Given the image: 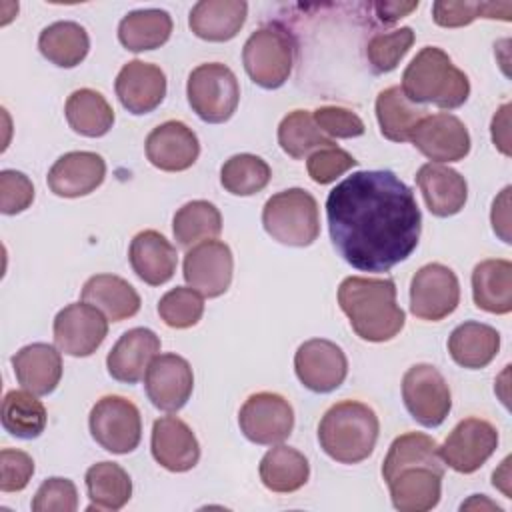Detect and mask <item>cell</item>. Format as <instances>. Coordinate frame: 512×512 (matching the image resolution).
<instances>
[{
	"instance_id": "6da1fadb",
	"label": "cell",
	"mask_w": 512,
	"mask_h": 512,
	"mask_svg": "<svg viewBox=\"0 0 512 512\" xmlns=\"http://www.w3.org/2000/svg\"><path fill=\"white\" fill-rule=\"evenodd\" d=\"M330 240L356 270L388 272L418 246L422 214L414 192L392 170H360L326 198Z\"/></svg>"
},
{
	"instance_id": "7a4b0ae2",
	"label": "cell",
	"mask_w": 512,
	"mask_h": 512,
	"mask_svg": "<svg viewBox=\"0 0 512 512\" xmlns=\"http://www.w3.org/2000/svg\"><path fill=\"white\" fill-rule=\"evenodd\" d=\"M444 460L438 442L422 432L394 438L382 462V478L400 512H426L440 502Z\"/></svg>"
},
{
	"instance_id": "3957f363",
	"label": "cell",
	"mask_w": 512,
	"mask_h": 512,
	"mask_svg": "<svg viewBox=\"0 0 512 512\" xmlns=\"http://www.w3.org/2000/svg\"><path fill=\"white\" fill-rule=\"evenodd\" d=\"M338 304L356 336L366 342H388L404 328L406 314L390 278L348 276L338 286Z\"/></svg>"
},
{
	"instance_id": "277c9868",
	"label": "cell",
	"mask_w": 512,
	"mask_h": 512,
	"mask_svg": "<svg viewBox=\"0 0 512 512\" xmlns=\"http://www.w3.org/2000/svg\"><path fill=\"white\" fill-rule=\"evenodd\" d=\"M400 88L410 102L434 104L444 110L462 106L470 96L468 76L438 46H424L410 60Z\"/></svg>"
},
{
	"instance_id": "5b68a950",
	"label": "cell",
	"mask_w": 512,
	"mask_h": 512,
	"mask_svg": "<svg viewBox=\"0 0 512 512\" xmlns=\"http://www.w3.org/2000/svg\"><path fill=\"white\" fill-rule=\"evenodd\" d=\"M376 412L358 400H342L330 406L318 424L320 448L340 464L366 460L378 440Z\"/></svg>"
},
{
	"instance_id": "8992f818",
	"label": "cell",
	"mask_w": 512,
	"mask_h": 512,
	"mask_svg": "<svg viewBox=\"0 0 512 512\" xmlns=\"http://www.w3.org/2000/svg\"><path fill=\"white\" fill-rule=\"evenodd\" d=\"M268 236L286 246H310L320 234L316 198L304 188H288L270 196L262 208Z\"/></svg>"
},
{
	"instance_id": "52a82bcc",
	"label": "cell",
	"mask_w": 512,
	"mask_h": 512,
	"mask_svg": "<svg viewBox=\"0 0 512 512\" xmlns=\"http://www.w3.org/2000/svg\"><path fill=\"white\" fill-rule=\"evenodd\" d=\"M242 62L254 84L266 90L280 88L292 72L294 40L276 24L262 26L246 40L242 48Z\"/></svg>"
},
{
	"instance_id": "ba28073f",
	"label": "cell",
	"mask_w": 512,
	"mask_h": 512,
	"mask_svg": "<svg viewBox=\"0 0 512 512\" xmlns=\"http://www.w3.org/2000/svg\"><path fill=\"white\" fill-rule=\"evenodd\" d=\"M190 108L208 124L226 122L238 108L240 84L234 72L220 64L208 62L196 66L186 82Z\"/></svg>"
},
{
	"instance_id": "9c48e42d",
	"label": "cell",
	"mask_w": 512,
	"mask_h": 512,
	"mask_svg": "<svg viewBox=\"0 0 512 512\" xmlns=\"http://www.w3.org/2000/svg\"><path fill=\"white\" fill-rule=\"evenodd\" d=\"M92 438L112 454H128L142 438V418L134 402L124 396H102L90 410Z\"/></svg>"
},
{
	"instance_id": "30bf717a",
	"label": "cell",
	"mask_w": 512,
	"mask_h": 512,
	"mask_svg": "<svg viewBox=\"0 0 512 512\" xmlns=\"http://www.w3.org/2000/svg\"><path fill=\"white\" fill-rule=\"evenodd\" d=\"M402 400L410 416L426 426H440L452 408L450 388L432 364H414L402 378Z\"/></svg>"
},
{
	"instance_id": "8fae6325",
	"label": "cell",
	"mask_w": 512,
	"mask_h": 512,
	"mask_svg": "<svg viewBox=\"0 0 512 512\" xmlns=\"http://www.w3.org/2000/svg\"><path fill=\"white\" fill-rule=\"evenodd\" d=\"M238 424L250 442L274 446L290 436L294 428V410L290 402L276 392H256L242 404Z\"/></svg>"
},
{
	"instance_id": "7c38bea8",
	"label": "cell",
	"mask_w": 512,
	"mask_h": 512,
	"mask_svg": "<svg viewBox=\"0 0 512 512\" xmlns=\"http://www.w3.org/2000/svg\"><path fill=\"white\" fill-rule=\"evenodd\" d=\"M460 302V284L452 268L430 262L424 264L410 282V312L428 322L450 316Z\"/></svg>"
},
{
	"instance_id": "4fadbf2b",
	"label": "cell",
	"mask_w": 512,
	"mask_h": 512,
	"mask_svg": "<svg viewBox=\"0 0 512 512\" xmlns=\"http://www.w3.org/2000/svg\"><path fill=\"white\" fill-rule=\"evenodd\" d=\"M54 342L60 352L84 358L94 354L108 334L106 316L88 302L64 306L54 318Z\"/></svg>"
},
{
	"instance_id": "5bb4252c",
	"label": "cell",
	"mask_w": 512,
	"mask_h": 512,
	"mask_svg": "<svg viewBox=\"0 0 512 512\" xmlns=\"http://www.w3.org/2000/svg\"><path fill=\"white\" fill-rule=\"evenodd\" d=\"M498 448V430L484 418H464L446 436L440 456L460 474L476 472Z\"/></svg>"
},
{
	"instance_id": "9a60e30c",
	"label": "cell",
	"mask_w": 512,
	"mask_h": 512,
	"mask_svg": "<svg viewBox=\"0 0 512 512\" xmlns=\"http://www.w3.org/2000/svg\"><path fill=\"white\" fill-rule=\"evenodd\" d=\"M294 370L302 386L312 392L326 394L344 382L348 374V360L336 342L312 338L298 346L294 354Z\"/></svg>"
},
{
	"instance_id": "2e32d148",
	"label": "cell",
	"mask_w": 512,
	"mask_h": 512,
	"mask_svg": "<svg viewBox=\"0 0 512 512\" xmlns=\"http://www.w3.org/2000/svg\"><path fill=\"white\" fill-rule=\"evenodd\" d=\"M182 270L188 286L202 296H222L232 282V250L220 240H204L186 252Z\"/></svg>"
},
{
	"instance_id": "e0dca14e",
	"label": "cell",
	"mask_w": 512,
	"mask_h": 512,
	"mask_svg": "<svg viewBox=\"0 0 512 512\" xmlns=\"http://www.w3.org/2000/svg\"><path fill=\"white\" fill-rule=\"evenodd\" d=\"M410 142L434 164L458 162L470 152V134L464 122L448 112L426 114L416 124Z\"/></svg>"
},
{
	"instance_id": "ac0fdd59",
	"label": "cell",
	"mask_w": 512,
	"mask_h": 512,
	"mask_svg": "<svg viewBox=\"0 0 512 512\" xmlns=\"http://www.w3.org/2000/svg\"><path fill=\"white\" fill-rule=\"evenodd\" d=\"M144 388L148 400L164 412H178L192 396L194 374L186 358L178 354H158L150 362Z\"/></svg>"
},
{
	"instance_id": "d6986e66",
	"label": "cell",
	"mask_w": 512,
	"mask_h": 512,
	"mask_svg": "<svg viewBox=\"0 0 512 512\" xmlns=\"http://www.w3.org/2000/svg\"><path fill=\"white\" fill-rule=\"evenodd\" d=\"M114 90L120 104L130 114H148L156 110L166 96V76L156 64L130 60L120 68Z\"/></svg>"
},
{
	"instance_id": "ffe728a7",
	"label": "cell",
	"mask_w": 512,
	"mask_h": 512,
	"mask_svg": "<svg viewBox=\"0 0 512 512\" xmlns=\"http://www.w3.org/2000/svg\"><path fill=\"white\" fill-rule=\"evenodd\" d=\"M200 154V142L192 128L180 120L156 126L146 138V158L164 172L188 170Z\"/></svg>"
},
{
	"instance_id": "44dd1931",
	"label": "cell",
	"mask_w": 512,
	"mask_h": 512,
	"mask_svg": "<svg viewBox=\"0 0 512 512\" xmlns=\"http://www.w3.org/2000/svg\"><path fill=\"white\" fill-rule=\"evenodd\" d=\"M106 176V162L96 152L62 154L48 170V188L60 198H80L94 192Z\"/></svg>"
},
{
	"instance_id": "7402d4cb",
	"label": "cell",
	"mask_w": 512,
	"mask_h": 512,
	"mask_svg": "<svg viewBox=\"0 0 512 512\" xmlns=\"http://www.w3.org/2000/svg\"><path fill=\"white\" fill-rule=\"evenodd\" d=\"M150 448L154 460L170 472L192 470L200 460V444L194 432L176 416L154 420Z\"/></svg>"
},
{
	"instance_id": "603a6c76",
	"label": "cell",
	"mask_w": 512,
	"mask_h": 512,
	"mask_svg": "<svg viewBox=\"0 0 512 512\" xmlns=\"http://www.w3.org/2000/svg\"><path fill=\"white\" fill-rule=\"evenodd\" d=\"M160 352V338L150 328L126 330L106 356L108 374L124 384H136L146 376L154 356Z\"/></svg>"
},
{
	"instance_id": "cb8c5ba5",
	"label": "cell",
	"mask_w": 512,
	"mask_h": 512,
	"mask_svg": "<svg viewBox=\"0 0 512 512\" xmlns=\"http://www.w3.org/2000/svg\"><path fill=\"white\" fill-rule=\"evenodd\" d=\"M416 184L434 216L448 218L458 214L468 198V184L460 172L444 164H424L416 172Z\"/></svg>"
},
{
	"instance_id": "d4e9b609",
	"label": "cell",
	"mask_w": 512,
	"mask_h": 512,
	"mask_svg": "<svg viewBox=\"0 0 512 512\" xmlns=\"http://www.w3.org/2000/svg\"><path fill=\"white\" fill-rule=\"evenodd\" d=\"M128 260L142 282L160 286L174 276L178 254L166 236L156 230H142L130 242Z\"/></svg>"
},
{
	"instance_id": "484cf974",
	"label": "cell",
	"mask_w": 512,
	"mask_h": 512,
	"mask_svg": "<svg viewBox=\"0 0 512 512\" xmlns=\"http://www.w3.org/2000/svg\"><path fill=\"white\" fill-rule=\"evenodd\" d=\"M12 368L24 390H30L36 396H46L54 392L62 378V356L54 346L34 342L12 356Z\"/></svg>"
},
{
	"instance_id": "4316f807",
	"label": "cell",
	"mask_w": 512,
	"mask_h": 512,
	"mask_svg": "<svg viewBox=\"0 0 512 512\" xmlns=\"http://www.w3.org/2000/svg\"><path fill=\"white\" fill-rule=\"evenodd\" d=\"M246 16L244 0H200L190 10L188 26L202 40L226 42L242 30Z\"/></svg>"
},
{
	"instance_id": "83f0119b",
	"label": "cell",
	"mask_w": 512,
	"mask_h": 512,
	"mask_svg": "<svg viewBox=\"0 0 512 512\" xmlns=\"http://www.w3.org/2000/svg\"><path fill=\"white\" fill-rule=\"evenodd\" d=\"M82 302L92 304L112 322L132 318L140 310V296L134 286L114 274L90 276L82 286Z\"/></svg>"
},
{
	"instance_id": "f1b7e54d",
	"label": "cell",
	"mask_w": 512,
	"mask_h": 512,
	"mask_svg": "<svg viewBox=\"0 0 512 512\" xmlns=\"http://www.w3.org/2000/svg\"><path fill=\"white\" fill-rule=\"evenodd\" d=\"M472 298L480 310L508 314L512 310V264L504 258L476 264L472 270Z\"/></svg>"
},
{
	"instance_id": "f546056e",
	"label": "cell",
	"mask_w": 512,
	"mask_h": 512,
	"mask_svg": "<svg viewBox=\"0 0 512 512\" xmlns=\"http://www.w3.org/2000/svg\"><path fill=\"white\" fill-rule=\"evenodd\" d=\"M500 350V334L482 322H464L448 336V352L452 360L468 370L488 366Z\"/></svg>"
},
{
	"instance_id": "4dcf8cb0",
	"label": "cell",
	"mask_w": 512,
	"mask_h": 512,
	"mask_svg": "<svg viewBox=\"0 0 512 512\" xmlns=\"http://www.w3.org/2000/svg\"><path fill=\"white\" fill-rule=\"evenodd\" d=\"M260 480L262 484L278 494H288L300 490L310 476V464L302 452L296 448L274 444L260 460Z\"/></svg>"
},
{
	"instance_id": "1f68e13d",
	"label": "cell",
	"mask_w": 512,
	"mask_h": 512,
	"mask_svg": "<svg viewBox=\"0 0 512 512\" xmlns=\"http://www.w3.org/2000/svg\"><path fill=\"white\" fill-rule=\"evenodd\" d=\"M172 34V18L166 10L146 8L128 12L118 24V40L130 52L160 48Z\"/></svg>"
},
{
	"instance_id": "d6a6232c",
	"label": "cell",
	"mask_w": 512,
	"mask_h": 512,
	"mask_svg": "<svg viewBox=\"0 0 512 512\" xmlns=\"http://www.w3.org/2000/svg\"><path fill=\"white\" fill-rule=\"evenodd\" d=\"M38 50L48 62L60 68H74L86 58L90 50V38L86 28L78 22L60 20L40 32Z\"/></svg>"
},
{
	"instance_id": "836d02e7",
	"label": "cell",
	"mask_w": 512,
	"mask_h": 512,
	"mask_svg": "<svg viewBox=\"0 0 512 512\" xmlns=\"http://www.w3.org/2000/svg\"><path fill=\"white\" fill-rule=\"evenodd\" d=\"M424 116L426 110L410 102L400 86H390L376 98V118L380 132L392 142H408L416 124Z\"/></svg>"
},
{
	"instance_id": "e575fe53",
	"label": "cell",
	"mask_w": 512,
	"mask_h": 512,
	"mask_svg": "<svg viewBox=\"0 0 512 512\" xmlns=\"http://www.w3.org/2000/svg\"><path fill=\"white\" fill-rule=\"evenodd\" d=\"M86 492L90 498L88 510H120L132 496V480L116 462H98L86 470Z\"/></svg>"
},
{
	"instance_id": "d590c367",
	"label": "cell",
	"mask_w": 512,
	"mask_h": 512,
	"mask_svg": "<svg viewBox=\"0 0 512 512\" xmlns=\"http://www.w3.org/2000/svg\"><path fill=\"white\" fill-rule=\"evenodd\" d=\"M64 114L70 128L88 138H100L108 134L114 124L112 106L100 92L92 88L74 90L66 100Z\"/></svg>"
},
{
	"instance_id": "8d00e7d4",
	"label": "cell",
	"mask_w": 512,
	"mask_h": 512,
	"mask_svg": "<svg viewBox=\"0 0 512 512\" xmlns=\"http://www.w3.org/2000/svg\"><path fill=\"white\" fill-rule=\"evenodd\" d=\"M172 232L176 242L184 248L214 240L222 232L220 210L208 200L186 202L172 218Z\"/></svg>"
},
{
	"instance_id": "74e56055",
	"label": "cell",
	"mask_w": 512,
	"mask_h": 512,
	"mask_svg": "<svg viewBox=\"0 0 512 512\" xmlns=\"http://www.w3.org/2000/svg\"><path fill=\"white\" fill-rule=\"evenodd\" d=\"M46 408L30 390H10L2 400V426L8 434L32 440L46 428Z\"/></svg>"
},
{
	"instance_id": "f35d334b",
	"label": "cell",
	"mask_w": 512,
	"mask_h": 512,
	"mask_svg": "<svg viewBox=\"0 0 512 512\" xmlns=\"http://www.w3.org/2000/svg\"><path fill=\"white\" fill-rule=\"evenodd\" d=\"M278 144L288 156L302 160L310 152L334 146V140L322 134L308 110H292L278 126Z\"/></svg>"
},
{
	"instance_id": "ab89813d",
	"label": "cell",
	"mask_w": 512,
	"mask_h": 512,
	"mask_svg": "<svg viewBox=\"0 0 512 512\" xmlns=\"http://www.w3.org/2000/svg\"><path fill=\"white\" fill-rule=\"evenodd\" d=\"M272 170L266 160L256 154H234L220 168V184L234 196H252L264 190Z\"/></svg>"
},
{
	"instance_id": "60d3db41",
	"label": "cell",
	"mask_w": 512,
	"mask_h": 512,
	"mask_svg": "<svg viewBox=\"0 0 512 512\" xmlns=\"http://www.w3.org/2000/svg\"><path fill=\"white\" fill-rule=\"evenodd\" d=\"M412 44H414V32L408 26L372 36L366 46V58L372 72L376 74L392 72L398 66V62L406 56Z\"/></svg>"
},
{
	"instance_id": "b9f144b4",
	"label": "cell",
	"mask_w": 512,
	"mask_h": 512,
	"mask_svg": "<svg viewBox=\"0 0 512 512\" xmlns=\"http://www.w3.org/2000/svg\"><path fill=\"white\" fill-rule=\"evenodd\" d=\"M158 314L170 328H190L198 324L204 314L202 294L190 286H176L160 298Z\"/></svg>"
},
{
	"instance_id": "7bdbcfd3",
	"label": "cell",
	"mask_w": 512,
	"mask_h": 512,
	"mask_svg": "<svg viewBox=\"0 0 512 512\" xmlns=\"http://www.w3.org/2000/svg\"><path fill=\"white\" fill-rule=\"evenodd\" d=\"M356 164H358V160L350 152H346L338 146H328V148H320L308 156L306 170H308V176L316 184H330L338 176H342L344 172L354 168Z\"/></svg>"
},
{
	"instance_id": "ee69618b",
	"label": "cell",
	"mask_w": 512,
	"mask_h": 512,
	"mask_svg": "<svg viewBox=\"0 0 512 512\" xmlns=\"http://www.w3.org/2000/svg\"><path fill=\"white\" fill-rule=\"evenodd\" d=\"M78 508V490L68 478H48L32 498L34 512H74Z\"/></svg>"
},
{
	"instance_id": "f6af8a7d",
	"label": "cell",
	"mask_w": 512,
	"mask_h": 512,
	"mask_svg": "<svg viewBox=\"0 0 512 512\" xmlns=\"http://www.w3.org/2000/svg\"><path fill=\"white\" fill-rule=\"evenodd\" d=\"M312 118L328 138H356L366 130L360 116L342 106H320L314 110Z\"/></svg>"
},
{
	"instance_id": "bcb514c9",
	"label": "cell",
	"mask_w": 512,
	"mask_h": 512,
	"mask_svg": "<svg viewBox=\"0 0 512 512\" xmlns=\"http://www.w3.org/2000/svg\"><path fill=\"white\" fill-rule=\"evenodd\" d=\"M34 200V186L24 172L2 170L0 172V210L2 214H20Z\"/></svg>"
},
{
	"instance_id": "7dc6e473",
	"label": "cell",
	"mask_w": 512,
	"mask_h": 512,
	"mask_svg": "<svg viewBox=\"0 0 512 512\" xmlns=\"http://www.w3.org/2000/svg\"><path fill=\"white\" fill-rule=\"evenodd\" d=\"M34 474V460L24 450L2 448L0 452V490L20 492L28 486Z\"/></svg>"
},
{
	"instance_id": "c3c4849f",
	"label": "cell",
	"mask_w": 512,
	"mask_h": 512,
	"mask_svg": "<svg viewBox=\"0 0 512 512\" xmlns=\"http://www.w3.org/2000/svg\"><path fill=\"white\" fill-rule=\"evenodd\" d=\"M432 18L442 28L468 26L476 18H482V2L438 0L432 4Z\"/></svg>"
},
{
	"instance_id": "681fc988",
	"label": "cell",
	"mask_w": 512,
	"mask_h": 512,
	"mask_svg": "<svg viewBox=\"0 0 512 512\" xmlns=\"http://www.w3.org/2000/svg\"><path fill=\"white\" fill-rule=\"evenodd\" d=\"M508 196H510V186H506V188L500 192V196L494 200V204H492V214H490L494 232H496L506 244H510V202H508Z\"/></svg>"
},
{
	"instance_id": "f907efd6",
	"label": "cell",
	"mask_w": 512,
	"mask_h": 512,
	"mask_svg": "<svg viewBox=\"0 0 512 512\" xmlns=\"http://www.w3.org/2000/svg\"><path fill=\"white\" fill-rule=\"evenodd\" d=\"M510 104H502L498 112L492 118L490 132H492V142L494 146L504 154L510 156V136H508V126H510Z\"/></svg>"
},
{
	"instance_id": "816d5d0a",
	"label": "cell",
	"mask_w": 512,
	"mask_h": 512,
	"mask_svg": "<svg viewBox=\"0 0 512 512\" xmlns=\"http://www.w3.org/2000/svg\"><path fill=\"white\" fill-rule=\"evenodd\" d=\"M418 8V2H376L374 12L382 24H394Z\"/></svg>"
},
{
	"instance_id": "f5cc1de1",
	"label": "cell",
	"mask_w": 512,
	"mask_h": 512,
	"mask_svg": "<svg viewBox=\"0 0 512 512\" xmlns=\"http://www.w3.org/2000/svg\"><path fill=\"white\" fill-rule=\"evenodd\" d=\"M508 466H510V456H508V458H504V462L500 464V468H498V470H494V474H492V484H494L496 488H500V490L506 494V498H512Z\"/></svg>"
},
{
	"instance_id": "db71d44e",
	"label": "cell",
	"mask_w": 512,
	"mask_h": 512,
	"mask_svg": "<svg viewBox=\"0 0 512 512\" xmlns=\"http://www.w3.org/2000/svg\"><path fill=\"white\" fill-rule=\"evenodd\" d=\"M462 510H470V508H488V510H496V512H502V508L496 504V502H492V500H488L486 496H482V494H474L468 502H464L462 506H460Z\"/></svg>"
}]
</instances>
